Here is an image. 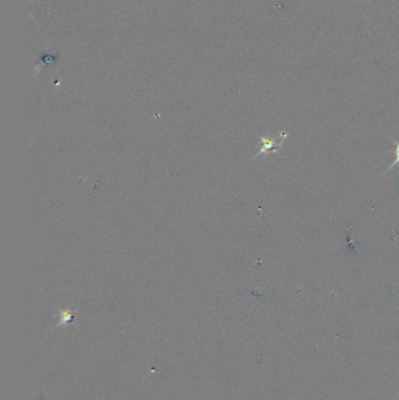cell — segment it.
Masks as SVG:
<instances>
[{"mask_svg":"<svg viewBox=\"0 0 399 400\" xmlns=\"http://www.w3.org/2000/svg\"><path fill=\"white\" fill-rule=\"evenodd\" d=\"M287 137H288L287 133H281V136H280L279 139L269 138V137H262V136H260L261 148H260V150L258 151V154L254 156L253 159L258 158L259 156L267 155V152H269V151L273 152V154H277V152H279L280 150L282 149V146H283V144H285V141H286Z\"/></svg>","mask_w":399,"mask_h":400,"instance_id":"1","label":"cell"},{"mask_svg":"<svg viewBox=\"0 0 399 400\" xmlns=\"http://www.w3.org/2000/svg\"><path fill=\"white\" fill-rule=\"evenodd\" d=\"M60 322L55 325V328L53 330H56L57 328H60L61 325H66L68 323V322H71L73 320L74 315L76 314V310L75 311H72L69 310V309H66V310H62V309H60Z\"/></svg>","mask_w":399,"mask_h":400,"instance_id":"2","label":"cell"},{"mask_svg":"<svg viewBox=\"0 0 399 400\" xmlns=\"http://www.w3.org/2000/svg\"><path fill=\"white\" fill-rule=\"evenodd\" d=\"M391 141H392L394 144H396V150L393 151L394 157H396V158H394L393 162L389 165V166H388V169H386V171H385V172H389L390 170H392V169H393L394 166H396V165L399 164V143H398L397 141H394V139H393L392 137H391Z\"/></svg>","mask_w":399,"mask_h":400,"instance_id":"3","label":"cell"},{"mask_svg":"<svg viewBox=\"0 0 399 400\" xmlns=\"http://www.w3.org/2000/svg\"><path fill=\"white\" fill-rule=\"evenodd\" d=\"M398 394H399V392H398Z\"/></svg>","mask_w":399,"mask_h":400,"instance_id":"4","label":"cell"}]
</instances>
